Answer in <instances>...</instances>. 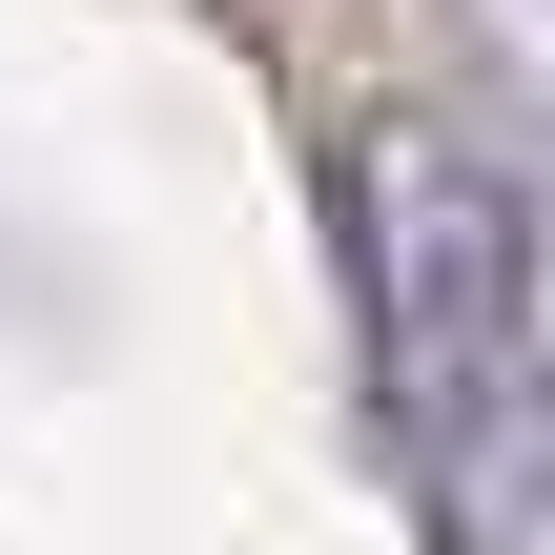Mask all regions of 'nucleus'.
<instances>
[{
  "instance_id": "f257e3e1",
  "label": "nucleus",
  "mask_w": 555,
  "mask_h": 555,
  "mask_svg": "<svg viewBox=\"0 0 555 555\" xmlns=\"http://www.w3.org/2000/svg\"><path fill=\"white\" fill-rule=\"evenodd\" d=\"M330 227L371 412L433 494V555H555V247L433 103H330Z\"/></svg>"
}]
</instances>
